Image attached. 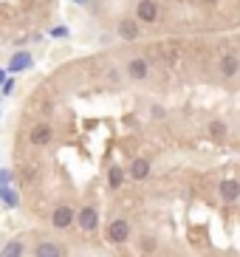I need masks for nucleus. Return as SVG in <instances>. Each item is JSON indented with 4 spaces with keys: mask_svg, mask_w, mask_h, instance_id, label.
Masks as SVG:
<instances>
[{
    "mask_svg": "<svg viewBox=\"0 0 240 257\" xmlns=\"http://www.w3.org/2000/svg\"><path fill=\"white\" fill-rule=\"evenodd\" d=\"M125 74H128V79H133V82H144V79L150 76V62L144 60V57H133V60L125 65Z\"/></svg>",
    "mask_w": 240,
    "mask_h": 257,
    "instance_id": "4",
    "label": "nucleus"
},
{
    "mask_svg": "<svg viewBox=\"0 0 240 257\" xmlns=\"http://www.w3.org/2000/svg\"><path fill=\"white\" fill-rule=\"evenodd\" d=\"M218 192H220V198H223L226 204H234V201L240 198V181H234V178H226V181H220Z\"/></svg>",
    "mask_w": 240,
    "mask_h": 257,
    "instance_id": "11",
    "label": "nucleus"
},
{
    "mask_svg": "<svg viewBox=\"0 0 240 257\" xmlns=\"http://www.w3.org/2000/svg\"><path fill=\"white\" fill-rule=\"evenodd\" d=\"M74 215H76V212L71 209L68 204L54 206V212H51V223H54V229H68V226H74Z\"/></svg>",
    "mask_w": 240,
    "mask_h": 257,
    "instance_id": "7",
    "label": "nucleus"
},
{
    "mask_svg": "<svg viewBox=\"0 0 240 257\" xmlns=\"http://www.w3.org/2000/svg\"><path fill=\"white\" fill-rule=\"evenodd\" d=\"M54 139V127L48 121H37L34 127L29 130V144L31 147H45V144H51Z\"/></svg>",
    "mask_w": 240,
    "mask_h": 257,
    "instance_id": "3",
    "label": "nucleus"
},
{
    "mask_svg": "<svg viewBox=\"0 0 240 257\" xmlns=\"http://www.w3.org/2000/svg\"><path fill=\"white\" fill-rule=\"evenodd\" d=\"M116 31H119V37L128 40V43H133V40L142 37V26H139V20H133V17H125V20H119Z\"/></svg>",
    "mask_w": 240,
    "mask_h": 257,
    "instance_id": "9",
    "label": "nucleus"
},
{
    "mask_svg": "<svg viewBox=\"0 0 240 257\" xmlns=\"http://www.w3.org/2000/svg\"><path fill=\"white\" fill-rule=\"evenodd\" d=\"M74 223L82 232H93V229H99V212H96V206H82V209L74 215Z\"/></svg>",
    "mask_w": 240,
    "mask_h": 257,
    "instance_id": "1",
    "label": "nucleus"
},
{
    "mask_svg": "<svg viewBox=\"0 0 240 257\" xmlns=\"http://www.w3.org/2000/svg\"><path fill=\"white\" fill-rule=\"evenodd\" d=\"M206 133H209L212 142H226V136H229V124H226L223 119H212L209 124H206Z\"/></svg>",
    "mask_w": 240,
    "mask_h": 257,
    "instance_id": "12",
    "label": "nucleus"
},
{
    "mask_svg": "<svg viewBox=\"0 0 240 257\" xmlns=\"http://www.w3.org/2000/svg\"><path fill=\"white\" fill-rule=\"evenodd\" d=\"M136 20H139V23H156L158 20V3L156 0H139V3H136Z\"/></svg>",
    "mask_w": 240,
    "mask_h": 257,
    "instance_id": "5",
    "label": "nucleus"
},
{
    "mask_svg": "<svg viewBox=\"0 0 240 257\" xmlns=\"http://www.w3.org/2000/svg\"><path fill=\"white\" fill-rule=\"evenodd\" d=\"M23 251H26L23 240H9L3 246V251H0V257H23Z\"/></svg>",
    "mask_w": 240,
    "mask_h": 257,
    "instance_id": "16",
    "label": "nucleus"
},
{
    "mask_svg": "<svg viewBox=\"0 0 240 257\" xmlns=\"http://www.w3.org/2000/svg\"><path fill=\"white\" fill-rule=\"evenodd\" d=\"M150 116H153V119H164V107H161V105H153V107H150Z\"/></svg>",
    "mask_w": 240,
    "mask_h": 257,
    "instance_id": "19",
    "label": "nucleus"
},
{
    "mask_svg": "<svg viewBox=\"0 0 240 257\" xmlns=\"http://www.w3.org/2000/svg\"><path fill=\"white\" fill-rule=\"evenodd\" d=\"M0 93H3V96H12V93H15V76H9L6 82L0 85Z\"/></svg>",
    "mask_w": 240,
    "mask_h": 257,
    "instance_id": "17",
    "label": "nucleus"
},
{
    "mask_svg": "<svg viewBox=\"0 0 240 257\" xmlns=\"http://www.w3.org/2000/svg\"><path fill=\"white\" fill-rule=\"evenodd\" d=\"M122 184H125V170H122L119 164H113L110 170H107V187H110V189H119Z\"/></svg>",
    "mask_w": 240,
    "mask_h": 257,
    "instance_id": "15",
    "label": "nucleus"
},
{
    "mask_svg": "<svg viewBox=\"0 0 240 257\" xmlns=\"http://www.w3.org/2000/svg\"><path fill=\"white\" fill-rule=\"evenodd\" d=\"M15 181V175H12V170H6V167H0V187L3 184H12Z\"/></svg>",
    "mask_w": 240,
    "mask_h": 257,
    "instance_id": "18",
    "label": "nucleus"
},
{
    "mask_svg": "<svg viewBox=\"0 0 240 257\" xmlns=\"http://www.w3.org/2000/svg\"><path fill=\"white\" fill-rule=\"evenodd\" d=\"M51 37H68V29H62V26H54V29H51Z\"/></svg>",
    "mask_w": 240,
    "mask_h": 257,
    "instance_id": "20",
    "label": "nucleus"
},
{
    "mask_svg": "<svg viewBox=\"0 0 240 257\" xmlns=\"http://www.w3.org/2000/svg\"><path fill=\"white\" fill-rule=\"evenodd\" d=\"M218 71H220V76H223V79H234V76L240 74V57L237 54H223V57H220V62H218Z\"/></svg>",
    "mask_w": 240,
    "mask_h": 257,
    "instance_id": "8",
    "label": "nucleus"
},
{
    "mask_svg": "<svg viewBox=\"0 0 240 257\" xmlns=\"http://www.w3.org/2000/svg\"><path fill=\"white\" fill-rule=\"evenodd\" d=\"M150 175V161L147 159H133L130 161V178L133 181H144Z\"/></svg>",
    "mask_w": 240,
    "mask_h": 257,
    "instance_id": "13",
    "label": "nucleus"
},
{
    "mask_svg": "<svg viewBox=\"0 0 240 257\" xmlns=\"http://www.w3.org/2000/svg\"><path fill=\"white\" fill-rule=\"evenodd\" d=\"M6 79H9V71H6V68H0V85L6 82Z\"/></svg>",
    "mask_w": 240,
    "mask_h": 257,
    "instance_id": "22",
    "label": "nucleus"
},
{
    "mask_svg": "<svg viewBox=\"0 0 240 257\" xmlns=\"http://www.w3.org/2000/svg\"><path fill=\"white\" fill-rule=\"evenodd\" d=\"M0 201H3L9 209H17V206H20V192H17L15 187L3 184V187H0Z\"/></svg>",
    "mask_w": 240,
    "mask_h": 257,
    "instance_id": "14",
    "label": "nucleus"
},
{
    "mask_svg": "<svg viewBox=\"0 0 240 257\" xmlns=\"http://www.w3.org/2000/svg\"><path fill=\"white\" fill-rule=\"evenodd\" d=\"M107 240L110 243H116V246H122V243H128L130 240V223L125 218H116V220H110L107 223Z\"/></svg>",
    "mask_w": 240,
    "mask_h": 257,
    "instance_id": "2",
    "label": "nucleus"
},
{
    "mask_svg": "<svg viewBox=\"0 0 240 257\" xmlns=\"http://www.w3.org/2000/svg\"><path fill=\"white\" fill-rule=\"evenodd\" d=\"M34 257H65V249L54 240H40L34 246Z\"/></svg>",
    "mask_w": 240,
    "mask_h": 257,
    "instance_id": "10",
    "label": "nucleus"
},
{
    "mask_svg": "<svg viewBox=\"0 0 240 257\" xmlns=\"http://www.w3.org/2000/svg\"><path fill=\"white\" fill-rule=\"evenodd\" d=\"M31 65H34V57H31L29 51H15L12 57H9L6 71H9L12 76H15V74H20V71H29Z\"/></svg>",
    "mask_w": 240,
    "mask_h": 257,
    "instance_id": "6",
    "label": "nucleus"
},
{
    "mask_svg": "<svg viewBox=\"0 0 240 257\" xmlns=\"http://www.w3.org/2000/svg\"><path fill=\"white\" fill-rule=\"evenodd\" d=\"M142 249H144V251H153V249H156V240H153V237H144V240H142Z\"/></svg>",
    "mask_w": 240,
    "mask_h": 257,
    "instance_id": "21",
    "label": "nucleus"
},
{
    "mask_svg": "<svg viewBox=\"0 0 240 257\" xmlns=\"http://www.w3.org/2000/svg\"><path fill=\"white\" fill-rule=\"evenodd\" d=\"M74 3H79V6H88V0H74Z\"/></svg>",
    "mask_w": 240,
    "mask_h": 257,
    "instance_id": "23",
    "label": "nucleus"
}]
</instances>
